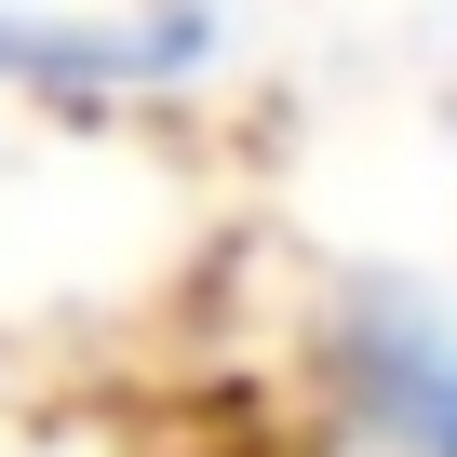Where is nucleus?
<instances>
[{
  "label": "nucleus",
  "mask_w": 457,
  "mask_h": 457,
  "mask_svg": "<svg viewBox=\"0 0 457 457\" xmlns=\"http://www.w3.org/2000/svg\"><path fill=\"white\" fill-rule=\"evenodd\" d=\"M337 390L377 457H457V323L417 283H363L337 310Z\"/></svg>",
  "instance_id": "obj_1"
},
{
  "label": "nucleus",
  "mask_w": 457,
  "mask_h": 457,
  "mask_svg": "<svg viewBox=\"0 0 457 457\" xmlns=\"http://www.w3.org/2000/svg\"><path fill=\"white\" fill-rule=\"evenodd\" d=\"M202 54H215V14L95 28V14H14L0 0V81H28V95H135V81H188Z\"/></svg>",
  "instance_id": "obj_2"
}]
</instances>
